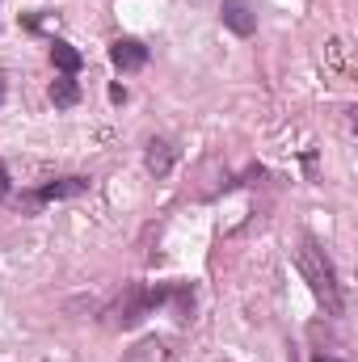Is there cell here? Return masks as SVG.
<instances>
[{"instance_id": "obj_1", "label": "cell", "mask_w": 358, "mask_h": 362, "mask_svg": "<svg viewBox=\"0 0 358 362\" xmlns=\"http://www.w3.org/2000/svg\"><path fill=\"white\" fill-rule=\"evenodd\" d=\"M299 274H304V282L312 286L316 303H321L329 316H346V299H342L337 270H333V262H329V253H325V245H321L316 236H304V240H299Z\"/></svg>"}, {"instance_id": "obj_2", "label": "cell", "mask_w": 358, "mask_h": 362, "mask_svg": "<svg viewBox=\"0 0 358 362\" xmlns=\"http://www.w3.org/2000/svg\"><path fill=\"white\" fill-rule=\"evenodd\" d=\"M169 303V282H161V286H144V282H135V286H127L110 308H101V325L105 329H135L144 316H152L156 308H165Z\"/></svg>"}, {"instance_id": "obj_3", "label": "cell", "mask_w": 358, "mask_h": 362, "mask_svg": "<svg viewBox=\"0 0 358 362\" xmlns=\"http://www.w3.org/2000/svg\"><path fill=\"white\" fill-rule=\"evenodd\" d=\"M89 177H81V173H72V177H55L47 181V185H38V189H30L25 194V206L34 211V206H42V202H64V198H81V194H89Z\"/></svg>"}, {"instance_id": "obj_4", "label": "cell", "mask_w": 358, "mask_h": 362, "mask_svg": "<svg viewBox=\"0 0 358 362\" xmlns=\"http://www.w3.org/2000/svg\"><path fill=\"white\" fill-rule=\"evenodd\" d=\"M219 21L236 38H253L258 34V8H253V0H224L219 4Z\"/></svg>"}, {"instance_id": "obj_5", "label": "cell", "mask_w": 358, "mask_h": 362, "mask_svg": "<svg viewBox=\"0 0 358 362\" xmlns=\"http://www.w3.org/2000/svg\"><path fill=\"white\" fill-rule=\"evenodd\" d=\"M110 64L118 72H139V68H148V47L139 38H114L110 42Z\"/></svg>"}, {"instance_id": "obj_6", "label": "cell", "mask_w": 358, "mask_h": 362, "mask_svg": "<svg viewBox=\"0 0 358 362\" xmlns=\"http://www.w3.org/2000/svg\"><path fill=\"white\" fill-rule=\"evenodd\" d=\"M173 160H178V148H173L169 139L152 135V139L144 144V169H148L152 177H169V173H173Z\"/></svg>"}, {"instance_id": "obj_7", "label": "cell", "mask_w": 358, "mask_h": 362, "mask_svg": "<svg viewBox=\"0 0 358 362\" xmlns=\"http://www.w3.org/2000/svg\"><path fill=\"white\" fill-rule=\"evenodd\" d=\"M51 64L59 68V76H76L85 68V55L68 42V38H51Z\"/></svg>"}, {"instance_id": "obj_8", "label": "cell", "mask_w": 358, "mask_h": 362, "mask_svg": "<svg viewBox=\"0 0 358 362\" xmlns=\"http://www.w3.org/2000/svg\"><path fill=\"white\" fill-rule=\"evenodd\" d=\"M47 97H51L55 110H72V105L81 101V81H76V76H55L51 89H47Z\"/></svg>"}, {"instance_id": "obj_9", "label": "cell", "mask_w": 358, "mask_h": 362, "mask_svg": "<svg viewBox=\"0 0 358 362\" xmlns=\"http://www.w3.org/2000/svg\"><path fill=\"white\" fill-rule=\"evenodd\" d=\"M165 308H173L178 325H185L194 316V282H169V303Z\"/></svg>"}, {"instance_id": "obj_10", "label": "cell", "mask_w": 358, "mask_h": 362, "mask_svg": "<svg viewBox=\"0 0 358 362\" xmlns=\"http://www.w3.org/2000/svg\"><path fill=\"white\" fill-rule=\"evenodd\" d=\"M122 362H169V350H165V341L161 337H144V341H135Z\"/></svg>"}, {"instance_id": "obj_11", "label": "cell", "mask_w": 358, "mask_h": 362, "mask_svg": "<svg viewBox=\"0 0 358 362\" xmlns=\"http://www.w3.org/2000/svg\"><path fill=\"white\" fill-rule=\"evenodd\" d=\"M8 194H13V181H8V165L0 160V202H4Z\"/></svg>"}, {"instance_id": "obj_12", "label": "cell", "mask_w": 358, "mask_h": 362, "mask_svg": "<svg viewBox=\"0 0 358 362\" xmlns=\"http://www.w3.org/2000/svg\"><path fill=\"white\" fill-rule=\"evenodd\" d=\"M110 101L122 105V101H127V85H110Z\"/></svg>"}, {"instance_id": "obj_13", "label": "cell", "mask_w": 358, "mask_h": 362, "mask_svg": "<svg viewBox=\"0 0 358 362\" xmlns=\"http://www.w3.org/2000/svg\"><path fill=\"white\" fill-rule=\"evenodd\" d=\"M4 93H8V76L0 72V101H4Z\"/></svg>"}, {"instance_id": "obj_14", "label": "cell", "mask_w": 358, "mask_h": 362, "mask_svg": "<svg viewBox=\"0 0 358 362\" xmlns=\"http://www.w3.org/2000/svg\"><path fill=\"white\" fill-rule=\"evenodd\" d=\"M312 362H342V358H329V354H316Z\"/></svg>"}, {"instance_id": "obj_15", "label": "cell", "mask_w": 358, "mask_h": 362, "mask_svg": "<svg viewBox=\"0 0 358 362\" xmlns=\"http://www.w3.org/2000/svg\"><path fill=\"white\" fill-rule=\"evenodd\" d=\"M194 4H202V0H194Z\"/></svg>"}]
</instances>
